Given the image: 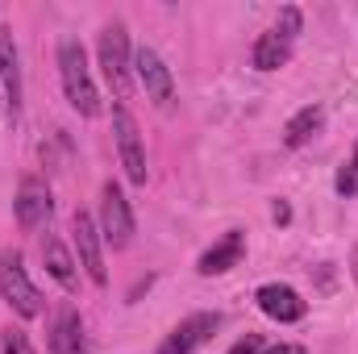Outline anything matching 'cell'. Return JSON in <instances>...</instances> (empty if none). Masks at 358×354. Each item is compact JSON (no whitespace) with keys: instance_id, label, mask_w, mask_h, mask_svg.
<instances>
[{"instance_id":"3957f363","label":"cell","mask_w":358,"mask_h":354,"mask_svg":"<svg viewBox=\"0 0 358 354\" xmlns=\"http://www.w3.org/2000/svg\"><path fill=\"white\" fill-rule=\"evenodd\" d=\"M0 296H4V300H8V309H13L17 317H25V321H34V317H42V313H46L42 292L34 288V279H29V271H25L21 250H13V246H4V250H0Z\"/></svg>"},{"instance_id":"8992f818","label":"cell","mask_w":358,"mask_h":354,"mask_svg":"<svg viewBox=\"0 0 358 354\" xmlns=\"http://www.w3.org/2000/svg\"><path fill=\"white\" fill-rule=\"evenodd\" d=\"M71 242H76V255H80L84 275H88L96 288H104V283H108V267H104V238H100L96 217L84 213V208H76V217H71Z\"/></svg>"},{"instance_id":"52a82bcc","label":"cell","mask_w":358,"mask_h":354,"mask_svg":"<svg viewBox=\"0 0 358 354\" xmlns=\"http://www.w3.org/2000/svg\"><path fill=\"white\" fill-rule=\"evenodd\" d=\"M221 325H225L221 313H192V317H183L176 330L159 342V351L155 354H196L200 346H208V342L217 338Z\"/></svg>"},{"instance_id":"4fadbf2b","label":"cell","mask_w":358,"mask_h":354,"mask_svg":"<svg viewBox=\"0 0 358 354\" xmlns=\"http://www.w3.org/2000/svg\"><path fill=\"white\" fill-rule=\"evenodd\" d=\"M242 259H246V234H242V229H229L221 242H213V246L196 259V271H200V275H225V271H234Z\"/></svg>"},{"instance_id":"9c48e42d","label":"cell","mask_w":358,"mask_h":354,"mask_svg":"<svg viewBox=\"0 0 358 354\" xmlns=\"http://www.w3.org/2000/svg\"><path fill=\"white\" fill-rule=\"evenodd\" d=\"M255 304L263 309V317L279 321V325H296L308 317V300L292 288V283H263L255 292Z\"/></svg>"},{"instance_id":"7402d4cb","label":"cell","mask_w":358,"mask_h":354,"mask_svg":"<svg viewBox=\"0 0 358 354\" xmlns=\"http://www.w3.org/2000/svg\"><path fill=\"white\" fill-rule=\"evenodd\" d=\"M263 354H308L304 346H296V342H279V346H267Z\"/></svg>"},{"instance_id":"277c9868","label":"cell","mask_w":358,"mask_h":354,"mask_svg":"<svg viewBox=\"0 0 358 354\" xmlns=\"http://www.w3.org/2000/svg\"><path fill=\"white\" fill-rule=\"evenodd\" d=\"M96 225H100V238L113 250H125L134 242V229H138L134 225V208H129L121 183H113V179L100 187V217H96Z\"/></svg>"},{"instance_id":"603a6c76","label":"cell","mask_w":358,"mask_h":354,"mask_svg":"<svg viewBox=\"0 0 358 354\" xmlns=\"http://www.w3.org/2000/svg\"><path fill=\"white\" fill-rule=\"evenodd\" d=\"M350 275H355V283H358V246H355V267H350Z\"/></svg>"},{"instance_id":"5b68a950","label":"cell","mask_w":358,"mask_h":354,"mask_svg":"<svg viewBox=\"0 0 358 354\" xmlns=\"http://www.w3.org/2000/svg\"><path fill=\"white\" fill-rule=\"evenodd\" d=\"M113 138H117V159L125 167V179L142 187L146 183V142H142V129L125 104L113 108Z\"/></svg>"},{"instance_id":"cb8c5ba5","label":"cell","mask_w":358,"mask_h":354,"mask_svg":"<svg viewBox=\"0 0 358 354\" xmlns=\"http://www.w3.org/2000/svg\"><path fill=\"white\" fill-rule=\"evenodd\" d=\"M0 117H4V92H0Z\"/></svg>"},{"instance_id":"6da1fadb","label":"cell","mask_w":358,"mask_h":354,"mask_svg":"<svg viewBox=\"0 0 358 354\" xmlns=\"http://www.w3.org/2000/svg\"><path fill=\"white\" fill-rule=\"evenodd\" d=\"M59 80H63L67 104H71L80 117H100V113H104L100 88H96L92 67H88V50H84L76 38H63V42H59Z\"/></svg>"},{"instance_id":"7a4b0ae2","label":"cell","mask_w":358,"mask_h":354,"mask_svg":"<svg viewBox=\"0 0 358 354\" xmlns=\"http://www.w3.org/2000/svg\"><path fill=\"white\" fill-rule=\"evenodd\" d=\"M96 59H100V76L108 80V88L117 100L134 96V50H129V29L125 21H108L96 38Z\"/></svg>"},{"instance_id":"9a60e30c","label":"cell","mask_w":358,"mask_h":354,"mask_svg":"<svg viewBox=\"0 0 358 354\" xmlns=\"http://www.w3.org/2000/svg\"><path fill=\"white\" fill-rule=\"evenodd\" d=\"M325 129V108L321 104H304V108H296L292 117H287V125H283V146H308L317 134Z\"/></svg>"},{"instance_id":"ac0fdd59","label":"cell","mask_w":358,"mask_h":354,"mask_svg":"<svg viewBox=\"0 0 358 354\" xmlns=\"http://www.w3.org/2000/svg\"><path fill=\"white\" fill-rule=\"evenodd\" d=\"M0 354H34L29 334L17 330V325H4V330H0Z\"/></svg>"},{"instance_id":"d6986e66","label":"cell","mask_w":358,"mask_h":354,"mask_svg":"<svg viewBox=\"0 0 358 354\" xmlns=\"http://www.w3.org/2000/svg\"><path fill=\"white\" fill-rule=\"evenodd\" d=\"M300 25H304V13H300L296 4H283V8H279V21H275V34H279V38H287V42H296Z\"/></svg>"},{"instance_id":"ffe728a7","label":"cell","mask_w":358,"mask_h":354,"mask_svg":"<svg viewBox=\"0 0 358 354\" xmlns=\"http://www.w3.org/2000/svg\"><path fill=\"white\" fill-rule=\"evenodd\" d=\"M263 351H267L263 334H246V338H238V342H234L225 354H263Z\"/></svg>"},{"instance_id":"8fae6325","label":"cell","mask_w":358,"mask_h":354,"mask_svg":"<svg viewBox=\"0 0 358 354\" xmlns=\"http://www.w3.org/2000/svg\"><path fill=\"white\" fill-rule=\"evenodd\" d=\"M50 354H88V334H84V317L80 309L63 304L50 317V338H46Z\"/></svg>"},{"instance_id":"5bb4252c","label":"cell","mask_w":358,"mask_h":354,"mask_svg":"<svg viewBox=\"0 0 358 354\" xmlns=\"http://www.w3.org/2000/svg\"><path fill=\"white\" fill-rule=\"evenodd\" d=\"M42 263H46V275L63 288V292H80V267L71 259V250L63 246V238H55V234H46L42 238Z\"/></svg>"},{"instance_id":"ba28073f","label":"cell","mask_w":358,"mask_h":354,"mask_svg":"<svg viewBox=\"0 0 358 354\" xmlns=\"http://www.w3.org/2000/svg\"><path fill=\"white\" fill-rule=\"evenodd\" d=\"M134 76L159 108H176V76H171V67L163 63L159 50H150V46L134 50Z\"/></svg>"},{"instance_id":"2e32d148","label":"cell","mask_w":358,"mask_h":354,"mask_svg":"<svg viewBox=\"0 0 358 354\" xmlns=\"http://www.w3.org/2000/svg\"><path fill=\"white\" fill-rule=\"evenodd\" d=\"M250 63H255L259 71H279V67H287V63H292V42L279 38L275 29L259 34V38H255V50H250Z\"/></svg>"},{"instance_id":"30bf717a","label":"cell","mask_w":358,"mask_h":354,"mask_svg":"<svg viewBox=\"0 0 358 354\" xmlns=\"http://www.w3.org/2000/svg\"><path fill=\"white\" fill-rule=\"evenodd\" d=\"M13 213H17V225L21 229H42L55 213V200H50V187L38 176H25L17 187V200H13Z\"/></svg>"},{"instance_id":"44dd1931","label":"cell","mask_w":358,"mask_h":354,"mask_svg":"<svg viewBox=\"0 0 358 354\" xmlns=\"http://www.w3.org/2000/svg\"><path fill=\"white\" fill-rule=\"evenodd\" d=\"M271 221H275V225H287V221H292V204H287V200H275V204H271Z\"/></svg>"},{"instance_id":"e0dca14e","label":"cell","mask_w":358,"mask_h":354,"mask_svg":"<svg viewBox=\"0 0 358 354\" xmlns=\"http://www.w3.org/2000/svg\"><path fill=\"white\" fill-rule=\"evenodd\" d=\"M334 192L342 196V200H355L358 196V142L355 150H350V159L338 167V176H334Z\"/></svg>"},{"instance_id":"7c38bea8","label":"cell","mask_w":358,"mask_h":354,"mask_svg":"<svg viewBox=\"0 0 358 354\" xmlns=\"http://www.w3.org/2000/svg\"><path fill=\"white\" fill-rule=\"evenodd\" d=\"M0 92H4V108L17 117V108H21V50H17V42H13V29L8 25H0Z\"/></svg>"}]
</instances>
